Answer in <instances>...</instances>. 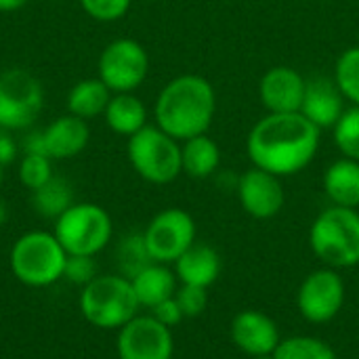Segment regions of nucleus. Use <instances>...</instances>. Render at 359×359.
<instances>
[{
	"label": "nucleus",
	"instance_id": "obj_1",
	"mask_svg": "<svg viewBox=\"0 0 359 359\" xmlns=\"http://www.w3.org/2000/svg\"><path fill=\"white\" fill-rule=\"evenodd\" d=\"M322 130L301 111L267 114L248 133L246 151L252 166L276 177H290L305 170L320 149Z\"/></svg>",
	"mask_w": 359,
	"mask_h": 359
},
{
	"label": "nucleus",
	"instance_id": "obj_2",
	"mask_svg": "<svg viewBox=\"0 0 359 359\" xmlns=\"http://www.w3.org/2000/svg\"><path fill=\"white\" fill-rule=\"evenodd\" d=\"M215 111V88L198 74H183L166 82L154 105L156 126L181 143L191 137L206 135L212 126Z\"/></svg>",
	"mask_w": 359,
	"mask_h": 359
},
{
	"label": "nucleus",
	"instance_id": "obj_3",
	"mask_svg": "<svg viewBox=\"0 0 359 359\" xmlns=\"http://www.w3.org/2000/svg\"><path fill=\"white\" fill-rule=\"evenodd\" d=\"M309 246L326 267L337 271L359 265L358 210L343 206L322 210L309 229Z\"/></svg>",
	"mask_w": 359,
	"mask_h": 359
},
{
	"label": "nucleus",
	"instance_id": "obj_4",
	"mask_svg": "<svg viewBox=\"0 0 359 359\" xmlns=\"http://www.w3.org/2000/svg\"><path fill=\"white\" fill-rule=\"evenodd\" d=\"M67 252L53 231H27L11 248L8 265L13 276L29 288H48L63 280Z\"/></svg>",
	"mask_w": 359,
	"mask_h": 359
},
{
	"label": "nucleus",
	"instance_id": "obj_5",
	"mask_svg": "<svg viewBox=\"0 0 359 359\" xmlns=\"http://www.w3.org/2000/svg\"><path fill=\"white\" fill-rule=\"evenodd\" d=\"M139 301L133 284L122 273L97 276L82 288L80 311L82 318L101 330H120L135 316H139Z\"/></svg>",
	"mask_w": 359,
	"mask_h": 359
},
{
	"label": "nucleus",
	"instance_id": "obj_6",
	"mask_svg": "<svg viewBox=\"0 0 359 359\" xmlns=\"http://www.w3.org/2000/svg\"><path fill=\"white\" fill-rule=\"evenodd\" d=\"M55 238L67 255L97 257L107 248L114 236L109 212L93 202H74L55 219Z\"/></svg>",
	"mask_w": 359,
	"mask_h": 359
},
{
	"label": "nucleus",
	"instance_id": "obj_7",
	"mask_svg": "<svg viewBox=\"0 0 359 359\" xmlns=\"http://www.w3.org/2000/svg\"><path fill=\"white\" fill-rule=\"evenodd\" d=\"M126 154L135 172L147 183L168 185L183 172L181 141L172 139L156 124H147L128 137Z\"/></svg>",
	"mask_w": 359,
	"mask_h": 359
},
{
	"label": "nucleus",
	"instance_id": "obj_8",
	"mask_svg": "<svg viewBox=\"0 0 359 359\" xmlns=\"http://www.w3.org/2000/svg\"><path fill=\"white\" fill-rule=\"evenodd\" d=\"M44 90L40 80L23 69L13 67L0 74V128L25 130L40 116Z\"/></svg>",
	"mask_w": 359,
	"mask_h": 359
},
{
	"label": "nucleus",
	"instance_id": "obj_9",
	"mask_svg": "<svg viewBox=\"0 0 359 359\" xmlns=\"http://www.w3.org/2000/svg\"><path fill=\"white\" fill-rule=\"evenodd\" d=\"M97 72L111 93H135L149 74V55L133 38H116L101 50Z\"/></svg>",
	"mask_w": 359,
	"mask_h": 359
},
{
	"label": "nucleus",
	"instance_id": "obj_10",
	"mask_svg": "<svg viewBox=\"0 0 359 359\" xmlns=\"http://www.w3.org/2000/svg\"><path fill=\"white\" fill-rule=\"evenodd\" d=\"M143 242L154 263L170 265L196 244V221L183 208H166L149 221Z\"/></svg>",
	"mask_w": 359,
	"mask_h": 359
},
{
	"label": "nucleus",
	"instance_id": "obj_11",
	"mask_svg": "<svg viewBox=\"0 0 359 359\" xmlns=\"http://www.w3.org/2000/svg\"><path fill=\"white\" fill-rule=\"evenodd\" d=\"M345 305V282L337 269L324 267L309 273L297 294L301 316L311 324L332 322Z\"/></svg>",
	"mask_w": 359,
	"mask_h": 359
},
{
	"label": "nucleus",
	"instance_id": "obj_12",
	"mask_svg": "<svg viewBox=\"0 0 359 359\" xmlns=\"http://www.w3.org/2000/svg\"><path fill=\"white\" fill-rule=\"evenodd\" d=\"M118 359H172V330L162 326L151 313L135 316L118 330Z\"/></svg>",
	"mask_w": 359,
	"mask_h": 359
},
{
	"label": "nucleus",
	"instance_id": "obj_13",
	"mask_svg": "<svg viewBox=\"0 0 359 359\" xmlns=\"http://www.w3.org/2000/svg\"><path fill=\"white\" fill-rule=\"evenodd\" d=\"M238 200L252 219L267 221L280 215L286 202V194L280 177L252 166L238 181Z\"/></svg>",
	"mask_w": 359,
	"mask_h": 359
},
{
	"label": "nucleus",
	"instance_id": "obj_14",
	"mask_svg": "<svg viewBox=\"0 0 359 359\" xmlns=\"http://www.w3.org/2000/svg\"><path fill=\"white\" fill-rule=\"evenodd\" d=\"M307 78L288 65L269 67L259 82V97L267 114L301 111Z\"/></svg>",
	"mask_w": 359,
	"mask_h": 359
},
{
	"label": "nucleus",
	"instance_id": "obj_15",
	"mask_svg": "<svg viewBox=\"0 0 359 359\" xmlns=\"http://www.w3.org/2000/svg\"><path fill=\"white\" fill-rule=\"evenodd\" d=\"M231 341L248 358L271 355L282 343L278 324L263 311H240L231 322Z\"/></svg>",
	"mask_w": 359,
	"mask_h": 359
},
{
	"label": "nucleus",
	"instance_id": "obj_16",
	"mask_svg": "<svg viewBox=\"0 0 359 359\" xmlns=\"http://www.w3.org/2000/svg\"><path fill=\"white\" fill-rule=\"evenodd\" d=\"M343 111H345V97L339 90L334 78L313 76L307 80L301 114L311 124H316L320 130L334 128Z\"/></svg>",
	"mask_w": 359,
	"mask_h": 359
},
{
	"label": "nucleus",
	"instance_id": "obj_17",
	"mask_svg": "<svg viewBox=\"0 0 359 359\" xmlns=\"http://www.w3.org/2000/svg\"><path fill=\"white\" fill-rule=\"evenodd\" d=\"M90 141V128L88 122L65 114L55 118L44 130H42V143L44 154L50 160H69L80 156Z\"/></svg>",
	"mask_w": 359,
	"mask_h": 359
},
{
	"label": "nucleus",
	"instance_id": "obj_18",
	"mask_svg": "<svg viewBox=\"0 0 359 359\" xmlns=\"http://www.w3.org/2000/svg\"><path fill=\"white\" fill-rule=\"evenodd\" d=\"M175 276L183 286L210 288L221 276V257L212 246L196 242L175 261Z\"/></svg>",
	"mask_w": 359,
	"mask_h": 359
},
{
	"label": "nucleus",
	"instance_id": "obj_19",
	"mask_svg": "<svg viewBox=\"0 0 359 359\" xmlns=\"http://www.w3.org/2000/svg\"><path fill=\"white\" fill-rule=\"evenodd\" d=\"M177 276L164 263H149L137 276L130 278L137 301L145 309H154L166 299L177 294Z\"/></svg>",
	"mask_w": 359,
	"mask_h": 359
},
{
	"label": "nucleus",
	"instance_id": "obj_20",
	"mask_svg": "<svg viewBox=\"0 0 359 359\" xmlns=\"http://www.w3.org/2000/svg\"><path fill=\"white\" fill-rule=\"evenodd\" d=\"M324 191L332 206L359 208V162L351 158L334 160L324 172Z\"/></svg>",
	"mask_w": 359,
	"mask_h": 359
},
{
	"label": "nucleus",
	"instance_id": "obj_21",
	"mask_svg": "<svg viewBox=\"0 0 359 359\" xmlns=\"http://www.w3.org/2000/svg\"><path fill=\"white\" fill-rule=\"evenodd\" d=\"M105 124L109 130L122 137H133L147 126V107L135 93H114L105 111Z\"/></svg>",
	"mask_w": 359,
	"mask_h": 359
},
{
	"label": "nucleus",
	"instance_id": "obj_22",
	"mask_svg": "<svg viewBox=\"0 0 359 359\" xmlns=\"http://www.w3.org/2000/svg\"><path fill=\"white\" fill-rule=\"evenodd\" d=\"M111 95L114 93L99 78H84L67 93V114L88 122L97 116H103Z\"/></svg>",
	"mask_w": 359,
	"mask_h": 359
},
{
	"label": "nucleus",
	"instance_id": "obj_23",
	"mask_svg": "<svg viewBox=\"0 0 359 359\" xmlns=\"http://www.w3.org/2000/svg\"><path fill=\"white\" fill-rule=\"evenodd\" d=\"M183 172L194 179H206L217 172L221 164V149L208 135H198L181 145Z\"/></svg>",
	"mask_w": 359,
	"mask_h": 359
},
{
	"label": "nucleus",
	"instance_id": "obj_24",
	"mask_svg": "<svg viewBox=\"0 0 359 359\" xmlns=\"http://www.w3.org/2000/svg\"><path fill=\"white\" fill-rule=\"evenodd\" d=\"M32 204L40 217L55 221L74 204V189L65 179L55 175L40 189L32 191Z\"/></svg>",
	"mask_w": 359,
	"mask_h": 359
},
{
	"label": "nucleus",
	"instance_id": "obj_25",
	"mask_svg": "<svg viewBox=\"0 0 359 359\" xmlns=\"http://www.w3.org/2000/svg\"><path fill=\"white\" fill-rule=\"evenodd\" d=\"M273 359H337V353L318 337H290L282 339Z\"/></svg>",
	"mask_w": 359,
	"mask_h": 359
},
{
	"label": "nucleus",
	"instance_id": "obj_26",
	"mask_svg": "<svg viewBox=\"0 0 359 359\" xmlns=\"http://www.w3.org/2000/svg\"><path fill=\"white\" fill-rule=\"evenodd\" d=\"M334 82L345 101L359 105V46L343 50L334 65Z\"/></svg>",
	"mask_w": 359,
	"mask_h": 359
},
{
	"label": "nucleus",
	"instance_id": "obj_27",
	"mask_svg": "<svg viewBox=\"0 0 359 359\" xmlns=\"http://www.w3.org/2000/svg\"><path fill=\"white\" fill-rule=\"evenodd\" d=\"M334 145L345 158L359 162V105H351L343 111L332 128Z\"/></svg>",
	"mask_w": 359,
	"mask_h": 359
},
{
	"label": "nucleus",
	"instance_id": "obj_28",
	"mask_svg": "<svg viewBox=\"0 0 359 359\" xmlns=\"http://www.w3.org/2000/svg\"><path fill=\"white\" fill-rule=\"evenodd\" d=\"M151 261L147 248H145V242H143V233H133V236H126L120 246H118V265H120V273L124 278H133L137 276L143 267H147Z\"/></svg>",
	"mask_w": 359,
	"mask_h": 359
},
{
	"label": "nucleus",
	"instance_id": "obj_29",
	"mask_svg": "<svg viewBox=\"0 0 359 359\" xmlns=\"http://www.w3.org/2000/svg\"><path fill=\"white\" fill-rule=\"evenodd\" d=\"M55 177L53 160L44 154H23L19 162V181L25 189L36 191Z\"/></svg>",
	"mask_w": 359,
	"mask_h": 359
},
{
	"label": "nucleus",
	"instance_id": "obj_30",
	"mask_svg": "<svg viewBox=\"0 0 359 359\" xmlns=\"http://www.w3.org/2000/svg\"><path fill=\"white\" fill-rule=\"evenodd\" d=\"M84 13L88 17H93L95 21H101V23H111V21H118L122 19L133 0H80Z\"/></svg>",
	"mask_w": 359,
	"mask_h": 359
},
{
	"label": "nucleus",
	"instance_id": "obj_31",
	"mask_svg": "<svg viewBox=\"0 0 359 359\" xmlns=\"http://www.w3.org/2000/svg\"><path fill=\"white\" fill-rule=\"evenodd\" d=\"M99 276L97 269V261L95 257H82V255H67L65 261V271L63 278L80 288H84L86 284H90L95 278Z\"/></svg>",
	"mask_w": 359,
	"mask_h": 359
},
{
	"label": "nucleus",
	"instance_id": "obj_32",
	"mask_svg": "<svg viewBox=\"0 0 359 359\" xmlns=\"http://www.w3.org/2000/svg\"><path fill=\"white\" fill-rule=\"evenodd\" d=\"M185 320L187 318H200L206 307H208V288H200V286H183L177 288L175 294Z\"/></svg>",
	"mask_w": 359,
	"mask_h": 359
},
{
	"label": "nucleus",
	"instance_id": "obj_33",
	"mask_svg": "<svg viewBox=\"0 0 359 359\" xmlns=\"http://www.w3.org/2000/svg\"><path fill=\"white\" fill-rule=\"evenodd\" d=\"M151 311V316L162 324V326H166V328H175V326H179L183 320H185V316H183V311H181V307H179V303H177V299L172 297V299H166V301H162L160 305H156L154 309H149Z\"/></svg>",
	"mask_w": 359,
	"mask_h": 359
},
{
	"label": "nucleus",
	"instance_id": "obj_34",
	"mask_svg": "<svg viewBox=\"0 0 359 359\" xmlns=\"http://www.w3.org/2000/svg\"><path fill=\"white\" fill-rule=\"evenodd\" d=\"M8 133L11 130L0 128V164L2 166L11 164L15 160V156H17V145H15V141H13V137Z\"/></svg>",
	"mask_w": 359,
	"mask_h": 359
},
{
	"label": "nucleus",
	"instance_id": "obj_35",
	"mask_svg": "<svg viewBox=\"0 0 359 359\" xmlns=\"http://www.w3.org/2000/svg\"><path fill=\"white\" fill-rule=\"evenodd\" d=\"M32 0H0V13H13L29 4Z\"/></svg>",
	"mask_w": 359,
	"mask_h": 359
},
{
	"label": "nucleus",
	"instance_id": "obj_36",
	"mask_svg": "<svg viewBox=\"0 0 359 359\" xmlns=\"http://www.w3.org/2000/svg\"><path fill=\"white\" fill-rule=\"evenodd\" d=\"M6 219H8V208H6V204L0 200V227L6 223Z\"/></svg>",
	"mask_w": 359,
	"mask_h": 359
},
{
	"label": "nucleus",
	"instance_id": "obj_37",
	"mask_svg": "<svg viewBox=\"0 0 359 359\" xmlns=\"http://www.w3.org/2000/svg\"><path fill=\"white\" fill-rule=\"evenodd\" d=\"M2 181H4V166L0 164V185H2Z\"/></svg>",
	"mask_w": 359,
	"mask_h": 359
},
{
	"label": "nucleus",
	"instance_id": "obj_38",
	"mask_svg": "<svg viewBox=\"0 0 359 359\" xmlns=\"http://www.w3.org/2000/svg\"><path fill=\"white\" fill-rule=\"evenodd\" d=\"M252 359H273V353H271V355H261V358H252Z\"/></svg>",
	"mask_w": 359,
	"mask_h": 359
},
{
	"label": "nucleus",
	"instance_id": "obj_39",
	"mask_svg": "<svg viewBox=\"0 0 359 359\" xmlns=\"http://www.w3.org/2000/svg\"><path fill=\"white\" fill-rule=\"evenodd\" d=\"M53 2H59V0H53Z\"/></svg>",
	"mask_w": 359,
	"mask_h": 359
}]
</instances>
